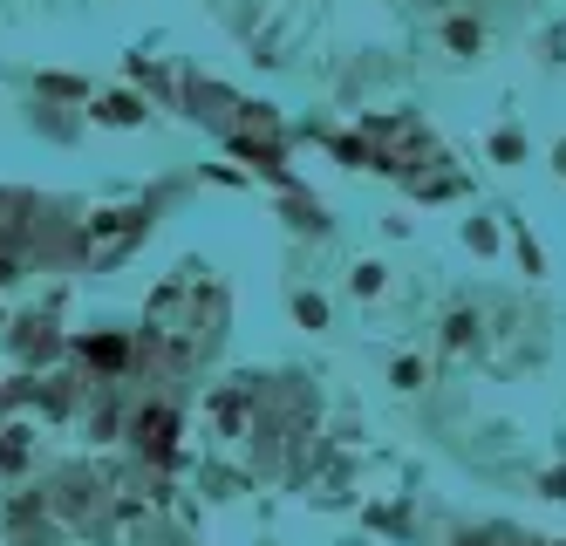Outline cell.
Instances as JSON below:
<instances>
[{"label":"cell","mask_w":566,"mask_h":546,"mask_svg":"<svg viewBox=\"0 0 566 546\" xmlns=\"http://www.w3.org/2000/svg\"><path fill=\"white\" fill-rule=\"evenodd\" d=\"M546 157H553V171H560V178H566V137H560V144H553V151H546Z\"/></svg>","instance_id":"cell-11"},{"label":"cell","mask_w":566,"mask_h":546,"mask_svg":"<svg viewBox=\"0 0 566 546\" xmlns=\"http://www.w3.org/2000/svg\"><path fill=\"white\" fill-rule=\"evenodd\" d=\"M294 321H301V328H328V301H321V294H294Z\"/></svg>","instance_id":"cell-5"},{"label":"cell","mask_w":566,"mask_h":546,"mask_svg":"<svg viewBox=\"0 0 566 546\" xmlns=\"http://www.w3.org/2000/svg\"><path fill=\"white\" fill-rule=\"evenodd\" d=\"M382 280H389V267H382V260H362V267L348 273V294H362V301H376V294H382Z\"/></svg>","instance_id":"cell-3"},{"label":"cell","mask_w":566,"mask_h":546,"mask_svg":"<svg viewBox=\"0 0 566 546\" xmlns=\"http://www.w3.org/2000/svg\"><path fill=\"white\" fill-rule=\"evenodd\" d=\"M546 499H566V471H546Z\"/></svg>","instance_id":"cell-10"},{"label":"cell","mask_w":566,"mask_h":546,"mask_svg":"<svg viewBox=\"0 0 566 546\" xmlns=\"http://www.w3.org/2000/svg\"><path fill=\"white\" fill-rule=\"evenodd\" d=\"M464 246L471 253H498V226L491 219H464Z\"/></svg>","instance_id":"cell-6"},{"label":"cell","mask_w":566,"mask_h":546,"mask_svg":"<svg viewBox=\"0 0 566 546\" xmlns=\"http://www.w3.org/2000/svg\"><path fill=\"white\" fill-rule=\"evenodd\" d=\"M130 430H137V444H144V451H157V458H164V451H171V430H178V417L157 403V410H144Z\"/></svg>","instance_id":"cell-2"},{"label":"cell","mask_w":566,"mask_h":546,"mask_svg":"<svg viewBox=\"0 0 566 546\" xmlns=\"http://www.w3.org/2000/svg\"><path fill=\"white\" fill-rule=\"evenodd\" d=\"M96 117H103V123H144V103H137V96H103V103H96Z\"/></svg>","instance_id":"cell-4"},{"label":"cell","mask_w":566,"mask_h":546,"mask_svg":"<svg viewBox=\"0 0 566 546\" xmlns=\"http://www.w3.org/2000/svg\"><path fill=\"white\" fill-rule=\"evenodd\" d=\"M82 355H89V362H103V369H123V342H116V335H103V342H82Z\"/></svg>","instance_id":"cell-7"},{"label":"cell","mask_w":566,"mask_h":546,"mask_svg":"<svg viewBox=\"0 0 566 546\" xmlns=\"http://www.w3.org/2000/svg\"><path fill=\"white\" fill-rule=\"evenodd\" d=\"M491 157H498V164H519V157H526V137H519V130H498V137H491Z\"/></svg>","instance_id":"cell-8"},{"label":"cell","mask_w":566,"mask_h":546,"mask_svg":"<svg viewBox=\"0 0 566 546\" xmlns=\"http://www.w3.org/2000/svg\"><path fill=\"white\" fill-rule=\"evenodd\" d=\"M444 48H451V55H464V62H471V55H485V21L451 14V21H444Z\"/></svg>","instance_id":"cell-1"},{"label":"cell","mask_w":566,"mask_h":546,"mask_svg":"<svg viewBox=\"0 0 566 546\" xmlns=\"http://www.w3.org/2000/svg\"><path fill=\"white\" fill-rule=\"evenodd\" d=\"M389 383H396V390H423V362H416V355H403V362L389 369Z\"/></svg>","instance_id":"cell-9"}]
</instances>
